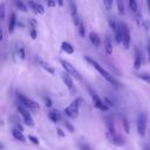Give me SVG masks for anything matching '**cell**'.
<instances>
[{
    "label": "cell",
    "instance_id": "obj_1",
    "mask_svg": "<svg viewBox=\"0 0 150 150\" xmlns=\"http://www.w3.org/2000/svg\"><path fill=\"white\" fill-rule=\"evenodd\" d=\"M84 59H86V60H87V62H88V63H90V64H91V66H93V67H94V68H95V69H96V70L102 75V77H103V79H105L110 84H112V86H114V87H116V88H120V87H121V83H120V82H118V81H117V80H116V79H115V77H114V76H112V75H111V74H110L105 68H103V67H102L97 61H95V60H94V59H91L90 56H84Z\"/></svg>",
    "mask_w": 150,
    "mask_h": 150
},
{
    "label": "cell",
    "instance_id": "obj_2",
    "mask_svg": "<svg viewBox=\"0 0 150 150\" xmlns=\"http://www.w3.org/2000/svg\"><path fill=\"white\" fill-rule=\"evenodd\" d=\"M81 101H82V98H81V97H79V98L74 100V101H73V102H71L67 108H64V110H63L64 115H66V116H68V117H70V118H76V117L79 116V110H80Z\"/></svg>",
    "mask_w": 150,
    "mask_h": 150
},
{
    "label": "cell",
    "instance_id": "obj_3",
    "mask_svg": "<svg viewBox=\"0 0 150 150\" xmlns=\"http://www.w3.org/2000/svg\"><path fill=\"white\" fill-rule=\"evenodd\" d=\"M60 63H61V66L63 67V69H64V71L66 73H68L71 77H75L76 80H79V81H82V75H81V73L71 64V63H69L68 61H66V60H60Z\"/></svg>",
    "mask_w": 150,
    "mask_h": 150
},
{
    "label": "cell",
    "instance_id": "obj_4",
    "mask_svg": "<svg viewBox=\"0 0 150 150\" xmlns=\"http://www.w3.org/2000/svg\"><path fill=\"white\" fill-rule=\"evenodd\" d=\"M16 97H18V100H19V103H20V104H22L23 107H26L27 109L36 110V109H39V108H40V105H39V103H38V102H35V101H33V100L28 98L26 95H23V94H21V93H18Z\"/></svg>",
    "mask_w": 150,
    "mask_h": 150
},
{
    "label": "cell",
    "instance_id": "obj_5",
    "mask_svg": "<svg viewBox=\"0 0 150 150\" xmlns=\"http://www.w3.org/2000/svg\"><path fill=\"white\" fill-rule=\"evenodd\" d=\"M16 109H18L19 114L22 116L23 123H25L26 125H28V127H34V120H33V117H32L30 112L28 111V109H27L26 107H23L22 104H20V103H18Z\"/></svg>",
    "mask_w": 150,
    "mask_h": 150
},
{
    "label": "cell",
    "instance_id": "obj_6",
    "mask_svg": "<svg viewBox=\"0 0 150 150\" xmlns=\"http://www.w3.org/2000/svg\"><path fill=\"white\" fill-rule=\"evenodd\" d=\"M88 91H89V95H90V97H91V100H93L94 105H95L97 109H100V110H102V111H107V110L109 109V107L105 104L104 101H102V100L100 98V96L96 94V91H94L90 87H88Z\"/></svg>",
    "mask_w": 150,
    "mask_h": 150
},
{
    "label": "cell",
    "instance_id": "obj_7",
    "mask_svg": "<svg viewBox=\"0 0 150 150\" xmlns=\"http://www.w3.org/2000/svg\"><path fill=\"white\" fill-rule=\"evenodd\" d=\"M146 115L144 112H139L138 116H137V123H136V127H137V132L139 136H144L145 135V131H146Z\"/></svg>",
    "mask_w": 150,
    "mask_h": 150
},
{
    "label": "cell",
    "instance_id": "obj_8",
    "mask_svg": "<svg viewBox=\"0 0 150 150\" xmlns=\"http://www.w3.org/2000/svg\"><path fill=\"white\" fill-rule=\"evenodd\" d=\"M120 23H121V27H122V45H123V47L125 49H128L129 46H130V40H131L130 30H129V27H128V25L125 22L121 21Z\"/></svg>",
    "mask_w": 150,
    "mask_h": 150
},
{
    "label": "cell",
    "instance_id": "obj_9",
    "mask_svg": "<svg viewBox=\"0 0 150 150\" xmlns=\"http://www.w3.org/2000/svg\"><path fill=\"white\" fill-rule=\"evenodd\" d=\"M61 77H62V80H63V82H64L66 87L68 88L69 93H70V94H75V91H76V88H75V84H74L73 77H71V76H70L68 73H66V71L61 73Z\"/></svg>",
    "mask_w": 150,
    "mask_h": 150
},
{
    "label": "cell",
    "instance_id": "obj_10",
    "mask_svg": "<svg viewBox=\"0 0 150 150\" xmlns=\"http://www.w3.org/2000/svg\"><path fill=\"white\" fill-rule=\"evenodd\" d=\"M13 56L15 57V60H19V61L25 60V57H26V49H25V47H23L22 43H20V42H16L15 43Z\"/></svg>",
    "mask_w": 150,
    "mask_h": 150
},
{
    "label": "cell",
    "instance_id": "obj_11",
    "mask_svg": "<svg viewBox=\"0 0 150 150\" xmlns=\"http://www.w3.org/2000/svg\"><path fill=\"white\" fill-rule=\"evenodd\" d=\"M105 135H107V138L109 139V142H110V143H112L114 145L121 146V145H123V144H124V138H123L121 135H118L117 132H115V134L105 132Z\"/></svg>",
    "mask_w": 150,
    "mask_h": 150
},
{
    "label": "cell",
    "instance_id": "obj_12",
    "mask_svg": "<svg viewBox=\"0 0 150 150\" xmlns=\"http://www.w3.org/2000/svg\"><path fill=\"white\" fill-rule=\"evenodd\" d=\"M71 19H73V23L75 25V27H77L80 35H81V36H84V35H86V28H84V25H83V22H82L81 18L79 16V14L73 15V16H71Z\"/></svg>",
    "mask_w": 150,
    "mask_h": 150
},
{
    "label": "cell",
    "instance_id": "obj_13",
    "mask_svg": "<svg viewBox=\"0 0 150 150\" xmlns=\"http://www.w3.org/2000/svg\"><path fill=\"white\" fill-rule=\"evenodd\" d=\"M36 26H38V22L35 19L33 18L28 19V28H29V34L32 39H36Z\"/></svg>",
    "mask_w": 150,
    "mask_h": 150
},
{
    "label": "cell",
    "instance_id": "obj_14",
    "mask_svg": "<svg viewBox=\"0 0 150 150\" xmlns=\"http://www.w3.org/2000/svg\"><path fill=\"white\" fill-rule=\"evenodd\" d=\"M27 6L30 7L35 13H39V14H43L45 13V8L39 2H35V1H28L27 2Z\"/></svg>",
    "mask_w": 150,
    "mask_h": 150
},
{
    "label": "cell",
    "instance_id": "obj_15",
    "mask_svg": "<svg viewBox=\"0 0 150 150\" xmlns=\"http://www.w3.org/2000/svg\"><path fill=\"white\" fill-rule=\"evenodd\" d=\"M143 63V55L139 52L138 48H135V61H134V68L138 69Z\"/></svg>",
    "mask_w": 150,
    "mask_h": 150
},
{
    "label": "cell",
    "instance_id": "obj_16",
    "mask_svg": "<svg viewBox=\"0 0 150 150\" xmlns=\"http://www.w3.org/2000/svg\"><path fill=\"white\" fill-rule=\"evenodd\" d=\"M36 62H38V64H39L41 68H43L45 70H47V73H49V74H54V73H55L54 68H53L49 63H47L45 60H42L41 57H36Z\"/></svg>",
    "mask_w": 150,
    "mask_h": 150
},
{
    "label": "cell",
    "instance_id": "obj_17",
    "mask_svg": "<svg viewBox=\"0 0 150 150\" xmlns=\"http://www.w3.org/2000/svg\"><path fill=\"white\" fill-rule=\"evenodd\" d=\"M48 118L55 123L62 121V116H61V112H59L57 110H49L48 111Z\"/></svg>",
    "mask_w": 150,
    "mask_h": 150
},
{
    "label": "cell",
    "instance_id": "obj_18",
    "mask_svg": "<svg viewBox=\"0 0 150 150\" xmlns=\"http://www.w3.org/2000/svg\"><path fill=\"white\" fill-rule=\"evenodd\" d=\"M9 122H11V124H12V127L14 128V129H18V130H20L21 132L23 131V127H22V124H21V122H20V120L16 117V116H9Z\"/></svg>",
    "mask_w": 150,
    "mask_h": 150
},
{
    "label": "cell",
    "instance_id": "obj_19",
    "mask_svg": "<svg viewBox=\"0 0 150 150\" xmlns=\"http://www.w3.org/2000/svg\"><path fill=\"white\" fill-rule=\"evenodd\" d=\"M15 23H16V15L14 12H12L9 14V20H8V33L12 34L14 32L15 28Z\"/></svg>",
    "mask_w": 150,
    "mask_h": 150
},
{
    "label": "cell",
    "instance_id": "obj_20",
    "mask_svg": "<svg viewBox=\"0 0 150 150\" xmlns=\"http://www.w3.org/2000/svg\"><path fill=\"white\" fill-rule=\"evenodd\" d=\"M89 40H90V42L95 47H100V45H101V38H100V35L96 32H90L89 33Z\"/></svg>",
    "mask_w": 150,
    "mask_h": 150
},
{
    "label": "cell",
    "instance_id": "obj_21",
    "mask_svg": "<svg viewBox=\"0 0 150 150\" xmlns=\"http://www.w3.org/2000/svg\"><path fill=\"white\" fill-rule=\"evenodd\" d=\"M103 47H104V50L108 55H111L112 54V43H111V40L109 36H105L104 38V41H103Z\"/></svg>",
    "mask_w": 150,
    "mask_h": 150
},
{
    "label": "cell",
    "instance_id": "obj_22",
    "mask_svg": "<svg viewBox=\"0 0 150 150\" xmlns=\"http://www.w3.org/2000/svg\"><path fill=\"white\" fill-rule=\"evenodd\" d=\"M105 127H107V132H110V134H115L116 132V129H115V125H114V121L110 117H105Z\"/></svg>",
    "mask_w": 150,
    "mask_h": 150
},
{
    "label": "cell",
    "instance_id": "obj_23",
    "mask_svg": "<svg viewBox=\"0 0 150 150\" xmlns=\"http://www.w3.org/2000/svg\"><path fill=\"white\" fill-rule=\"evenodd\" d=\"M12 135H13V137H14L15 139H18V141H20V142H22V143L26 142V137L23 136V134H22L20 130L12 128Z\"/></svg>",
    "mask_w": 150,
    "mask_h": 150
},
{
    "label": "cell",
    "instance_id": "obj_24",
    "mask_svg": "<svg viewBox=\"0 0 150 150\" xmlns=\"http://www.w3.org/2000/svg\"><path fill=\"white\" fill-rule=\"evenodd\" d=\"M61 49H62L64 53H67V54H73V53H74V47H73L69 42H67V41H63V42L61 43Z\"/></svg>",
    "mask_w": 150,
    "mask_h": 150
},
{
    "label": "cell",
    "instance_id": "obj_25",
    "mask_svg": "<svg viewBox=\"0 0 150 150\" xmlns=\"http://www.w3.org/2000/svg\"><path fill=\"white\" fill-rule=\"evenodd\" d=\"M115 40L117 43H122V27H121V23L118 22V27H117V30L115 32Z\"/></svg>",
    "mask_w": 150,
    "mask_h": 150
},
{
    "label": "cell",
    "instance_id": "obj_26",
    "mask_svg": "<svg viewBox=\"0 0 150 150\" xmlns=\"http://www.w3.org/2000/svg\"><path fill=\"white\" fill-rule=\"evenodd\" d=\"M14 5L16 6L18 9H20V11H22V12H27V11H28V6H27V4L22 2V1H18V0H15V1H14Z\"/></svg>",
    "mask_w": 150,
    "mask_h": 150
},
{
    "label": "cell",
    "instance_id": "obj_27",
    "mask_svg": "<svg viewBox=\"0 0 150 150\" xmlns=\"http://www.w3.org/2000/svg\"><path fill=\"white\" fill-rule=\"evenodd\" d=\"M136 76L150 84V74H148V73H138V74H136Z\"/></svg>",
    "mask_w": 150,
    "mask_h": 150
},
{
    "label": "cell",
    "instance_id": "obj_28",
    "mask_svg": "<svg viewBox=\"0 0 150 150\" xmlns=\"http://www.w3.org/2000/svg\"><path fill=\"white\" fill-rule=\"evenodd\" d=\"M120 117H121V121H122V123H123V127H124V131H125L127 134H129V132H130V128H129V123H128V120H127V117H125L124 115H121Z\"/></svg>",
    "mask_w": 150,
    "mask_h": 150
},
{
    "label": "cell",
    "instance_id": "obj_29",
    "mask_svg": "<svg viewBox=\"0 0 150 150\" xmlns=\"http://www.w3.org/2000/svg\"><path fill=\"white\" fill-rule=\"evenodd\" d=\"M77 146H79L80 150H95V149H93L88 143H84V142H79Z\"/></svg>",
    "mask_w": 150,
    "mask_h": 150
},
{
    "label": "cell",
    "instance_id": "obj_30",
    "mask_svg": "<svg viewBox=\"0 0 150 150\" xmlns=\"http://www.w3.org/2000/svg\"><path fill=\"white\" fill-rule=\"evenodd\" d=\"M116 5H117V11H118V14H121V15H123L124 14V2L123 1H121V0H118L117 2H116Z\"/></svg>",
    "mask_w": 150,
    "mask_h": 150
},
{
    "label": "cell",
    "instance_id": "obj_31",
    "mask_svg": "<svg viewBox=\"0 0 150 150\" xmlns=\"http://www.w3.org/2000/svg\"><path fill=\"white\" fill-rule=\"evenodd\" d=\"M69 7H70V14L71 16L73 15H76L77 14V6L74 1H69Z\"/></svg>",
    "mask_w": 150,
    "mask_h": 150
},
{
    "label": "cell",
    "instance_id": "obj_32",
    "mask_svg": "<svg viewBox=\"0 0 150 150\" xmlns=\"http://www.w3.org/2000/svg\"><path fill=\"white\" fill-rule=\"evenodd\" d=\"M108 22H109V26H110V28L114 30V33L117 30V27H118V22H116L112 18H110L109 20H108Z\"/></svg>",
    "mask_w": 150,
    "mask_h": 150
},
{
    "label": "cell",
    "instance_id": "obj_33",
    "mask_svg": "<svg viewBox=\"0 0 150 150\" xmlns=\"http://www.w3.org/2000/svg\"><path fill=\"white\" fill-rule=\"evenodd\" d=\"M129 6H130V9H131L134 13H137L138 7H137V2H136L135 0H130V1H129Z\"/></svg>",
    "mask_w": 150,
    "mask_h": 150
},
{
    "label": "cell",
    "instance_id": "obj_34",
    "mask_svg": "<svg viewBox=\"0 0 150 150\" xmlns=\"http://www.w3.org/2000/svg\"><path fill=\"white\" fill-rule=\"evenodd\" d=\"M112 5H114V2H112V0H104L103 1V6L105 7V9H111V7H112Z\"/></svg>",
    "mask_w": 150,
    "mask_h": 150
},
{
    "label": "cell",
    "instance_id": "obj_35",
    "mask_svg": "<svg viewBox=\"0 0 150 150\" xmlns=\"http://www.w3.org/2000/svg\"><path fill=\"white\" fill-rule=\"evenodd\" d=\"M62 123H63V125H64V127H66V128H67V129H68L70 132H73V131H74V127H73V125H71V124H70L68 121L62 120Z\"/></svg>",
    "mask_w": 150,
    "mask_h": 150
},
{
    "label": "cell",
    "instance_id": "obj_36",
    "mask_svg": "<svg viewBox=\"0 0 150 150\" xmlns=\"http://www.w3.org/2000/svg\"><path fill=\"white\" fill-rule=\"evenodd\" d=\"M0 19L5 20V5H4V2L0 4Z\"/></svg>",
    "mask_w": 150,
    "mask_h": 150
},
{
    "label": "cell",
    "instance_id": "obj_37",
    "mask_svg": "<svg viewBox=\"0 0 150 150\" xmlns=\"http://www.w3.org/2000/svg\"><path fill=\"white\" fill-rule=\"evenodd\" d=\"M28 139L33 143V144H36V145H39V139L35 137V136H33V135H28Z\"/></svg>",
    "mask_w": 150,
    "mask_h": 150
},
{
    "label": "cell",
    "instance_id": "obj_38",
    "mask_svg": "<svg viewBox=\"0 0 150 150\" xmlns=\"http://www.w3.org/2000/svg\"><path fill=\"white\" fill-rule=\"evenodd\" d=\"M45 104H46V107H50L52 105V100L48 96L45 97Z\"/></svg>",
    "mask_w": 150,
    "mask_h": 150
},
{
    "label": "cell",
    "instance_id": "obj_39",
    "mask_svg": "<svg viewBox=\"0 0 150 150\" xmlns=\"http://www.w3.org/2000/svg\"><path fill=\"white\" fill-rule=\"evenodd\" d=\"M55 5H56V1H53V0L47 1V6H48V7H53V6H55Z\"/></svg>",
    "mask_w": 150,
    "mask_h": 150
},
{
    "label": "cell",
    "instance_id": "obj_40",
    "mask_svg": "<svg viewBox=\"0 0 150 150\" xmlns=\"http://www.w3.org/2000/svg\"><path fill=\"white\" fill-rule=\"evenodd\" d=\"M148 61L150 62V41L148 42Z\"/></svg>",
    "mask_w": 150,
    "mask_h": 150
},
{
    "label": "cell",
    "instance_id": "obj_41",
    "mask_svg": "<svg viewBox=\"0 0 150 150\" xmlns=\"http://www.w3.org/2000/svg\"><path fill=\"white\" fill-rule=\"evenodd\" d=\"M56 131H57V134H59V135H60V136H61V137H62V136H64V134H63V132H62V130H61V129H57V130H56Z\"/></svg>",
    "mask_w": 150,
    "mask_h": 150
},
{
    "label": "cell",
    "instance_id": "obj_42",
    "mask_svg": "<svg viewBox=\"0 0 150 150\" xmlns=\"http://www.w3.org/2000/svg\"><path fill=\"white\" fill-rule=\"evenodd\" d=\"M143 150H150V148H149L148 145H144V146H143Z\"/></svg>",
    "mask_w": 150,
    "mask_h": 150
},
{
    "label": "cell",
    "instance_id": "obj_43",
    "mask_svg": "<svg viewBox=\"0 0 150 150\" xmlns=\"http://www.w3.org/2000/svg\"><path fill=\"white\" fill-rule=\"evenodd\" d=\"M57 4H59V6H63V1H57Z\"/></svg>",
    "mask_w": 150,
    "mask_h": 150
},
{
    "label": "cell",
    "instance_id": "obj_44",
    "mask_svg": "<svg viewBox=\"0 0 150 150\" xmlns=\"http://www.w3.org/2000/svg\"><path fill=\"white\" fill-rule=\"evenodd\" d=\"M148 6H149V9H150V0H148Z\"/></svg>",
    "mask_w": 150,
    "mask_h": 150
}]
</instances>
